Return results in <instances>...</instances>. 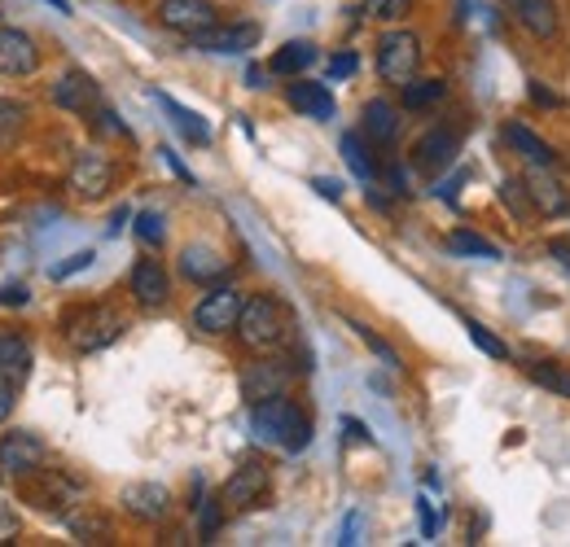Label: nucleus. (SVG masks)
<instances>
[{
    "instance_id": "f8f14e48",
    "label": "nucleus",
    "mask_w": 570,
    "mask_h": 547,
    "mask_svg": "<svg viewBox=\"0 0 570 547\" xmlns=\"http://www.w3.org/2000/svg\"><path fill=\"white\" fill-rule=\"evenodd\" d=\"M53 106H58V110H71V115H92V110L101 106V88L92 83V74L67 70V74L53 83Z\"/></svg>"
},
{
    "instance_id": "f257e3e1",
    "label": "nucleus",
    "mask_w": 570,
    "mask_h": 547,
    "mask_svg": "<svg viewBox=\"0 0 570 547\" xmlns=\"http://www.w3.org/2000/svg\"><path fill=\"white\" fill-rule=\"evenodd\" d=\"M250 429H255L259 442L282 447L289 456L312 442V420L303 416V408L294 399H285V395L264 399V404H250Z\"/></svg>"
},
{
    "instance_id": "aec40b11",
    "label": "nucleus",
    "mask_w": 570,
    "mask_h": 547,
    "mask_svg": "<svg viewBox=\"0 0 570 547\" xmlns=\"http://www.w3.org/2000/svg\"><path fill=\"white\" fill-rule=\"evenodd\" d=\"M452 158H456V132H443V128L422 137L417 149H413V162H417L422 171H448Z\"/></svg>"
},
{
    "instance_id": "f03ea898",
    "label": "nucleus",
    "mask_w": 570,
    "mask_h": 547,
    "mask_svg": "<svg viewBox=\"0 0 570 547\" xmlns=\"http://www.w3.org/2000/svg\"><path fill=\"white\" fill-rule=\"evenodd\" d=\"M237 338L250 346V350H277L289 338V311H285L273 294L246 298L242 320H237Z\"/></svg>"
},
{
    "instance_id": "423d86ee",
    "label": "nucleus",
    "mask_w": 570,
    "mask_h": 547,
    "mask_svg": "<svg viewBox=\"0 0 570 547\" xmlns=\"http://www.w3.org/2000/svg\"><path fill=\"white\" fill-rule=\"evenodd\" d=\"M45 456H49V447L31 429H13V434L0 438V474L4 478H31V474H40L45 469Z\"/></svg>"
},
{
    "instance_id": "9b49d317",
    "label": "nucleus",
    "mask_w": 570,
    "mask_h": 547,
    "mask_svg": "<svg viewBox=\"0 0 570 547\" xmlns=\"http://www.w3.org/2000/svg\"><path fill=\"white\" fill-rule=\"evenodd\" d=\"M194 49H207V53H246L259 44V27L255 22H233V27H207L198 36H189Z\"/></svg>"
},
{
    "instance_id": "de8ad7c7",
    "label": "nucleus",
    "mask_w": 570,
    "mask_h": 547,
    "mask_svg": "<svg viewBox=\"0 0 570 547\" xmlns=\"http://www.w3.org/2000/svg\"><path fill=\"white\" fill-rule=\"evenodd\" d=\"M124 223H128V206H119V210H115V219H110V237H119V232H124Z\"/></svg>"
},
{
    "instance_id": "a878e982",
    "label": "nucleus",
    "mask_w": 570,
    "mask_h": 547,
    "mask_svg": "<svg viewBox=\"0 0 570 547\" xmlns=\"http://www.w3.org/2000/svg\"><path fill=\"white\" fill-rule=\"evenodd\" d=\"M448 97V83L443 79H409L404 83V110H430Z\"/></svg>"
},
{
    "instance_id": "6e6552de",
    "label": "nucleus",
    "mask_w": 570,
    "mask_h": 547,
    "mask_svg": "<svg viewBox=\"0 0 570 547\" xmlns=\"http://www.w3.org/2000/svg\"><path fill=\"white\" fill-rule=\"evenodd\" d=\"M158 22L167 31H180V36H198L215 27V4L212 0H163L158 4Z\"/></svg>"
},
{
    "instance_id": "c03bdc74",
    "label": "nucleus",
    "mask_w": 570,
    "mask_h": 547,
    "mask_svg": "<svg viewBox=\"0 0 570 547\" xmlns=\"http://www.w3.org/2000/svg\"><path fill=\"white\" fill-rule=\"evenodd\" d=\"M531 101H535V106H544V110H549V106H562V97H558V92H549V88H544V83H535V79H531Z\"/></svg>"
},
{
    "instance_id": "4468645a",
    "label": "nucleus",
    "mask_w": 570,
    "mask_h": 547,
    "mask_svg": "<svg viewBox=\"0 0 570 547\" xmlns=\"http://www.w3.org/2000/svg\"><path fill=\"white\" fill-rule=\"evenodd\" d=\"M268 495V469L259 460H246L242 469H233V478L224 481V504L228 508H255Z\"/></svg>"
},
{
    "instance_id": "8fccbe9b",
    "label": "nucleus",
    "mask_w": 570,
    "mask_h": 547,
    "mask_svg": "<svg viewBox=\"0 0 570 547\" xmlns=\"http://www.w3.org/2000/svg\"><path fill=\"white\" fill-rule=\"evenodd\" d=\"M246 79H250V88H264V70H259V67L246 70Z\"/></svg>"
},
{
    "instance_id": "4c0bfd02",
    "label": "nucleus",
    "mask_w": 570,
    "mask_h": 547,
    "mask_svg": "<svg viewBox=\"0 0 570 547\" xmlns=\"http://www.w3.org/2000/svg\"><path fill=\"white\" fill-rule=\"evenodd\" d=\"M219 504H224V495L219 499H203L198 508H203V539L212 544L215 539V530H219Z\"/></svg>"
},
{
    "instance_id": "49530a36",
    "label": "nucleus",
    "mask_w": 570,
    "mask_h": 547,
    "mask_svg": "<svg viewBox=\"0 0 570 547\" xmlns=\"http://www.w3.org/2000/svg\"><path fill=\"white\" fill-rule=\"evenodd\" d=\"M356 535H360V513H352L347 526H343V539H338V544H360Z\"/></svg>"
},
{
    "instance_id": "c9c22d12",
    "label": "nucleus",
    "mask_w": 570,
    "mask_h": 547,
    "mask_svg": "<svg viewBox=\"0 0 570 547\" xmlns=\"http://www.w3.org/2000/svg\"><path fill=\"white\" fill-rule=\"evenodd\" d=\"M137 237H141L145 246H163L167 228H163V215H158V210H141V215H137Z\"/></svg>"
},
{
    "instance_id": "c85d7f7f",
    "label": "nucleus",
    "mask_w": 570,
    "mask_h": 547,
    "mask_svg": "<svg viewBox=\"0 0 570 547\" xmlns=\"http://www.w3.org/2000/svg\"><path fill=\"white\" fill-rule=\"evenodd\" d=\"M448 250H456V255H474V259H500V250L492 241H483V237H474V232H465V228H456L452 237H448Z\"/></svg>"
},
{
    "instance_id": "412c9836",
    "label": "nucleus",
    "mask_w": 570,
    "mask_h": 547,
    "mask_svg": "<svg viewBox=\"0 0 570 547\" xmlns=\"http://www.w3.org/2000/svg\"><path fill=\"white\" fill-rule=\"evenodd\" d=\"M364 137L373 140V145H391V140L400 137V110L386 97H373L364 106Z\"/></svg>"
},
{
    "instance_id": "b1692460",
    "label": "nucleus",
    "mask_w": 570,
    "mask_h": 547,
    "mask_svg": "<svg viewBox=\"0 0 570 547\" xmlns=\"http://www.w3.org/2000/svg\"><path fill=\"white\" fill-rule=\"evenodd\" d=\"M312 62H316V44H312V40H289V44H282V49L273 53L268 70H273V74H289V79H298Z\"/></svg>"
},
{
    "instance_id": "72a5a7b5",
    "label": "nucleus",
    "mask_w": 570,
    "mask_h": 547,
    "mask_svg": "<svg viewBox=\"0 0 570 547\" xmlns=\"http://www.w3.org/2000/svg\"><path fill=\"white\" fill-rule=\"evenodd\" d=\"M22 119L27 110L18 101H0V145H13V137L22 132Z\"/></svg>"
},
{
    "instance_id": "393cba45",
    "label": "nucleus",
    "mask_w": 570,
    "mask_h": 547,
    "mask_svg": "<svg viewBox=\"0 0 570 547\" xmlns=\"http://www.w3.org/2000/svg\"><path fill=\"white\" fill-rule=\"evenodd\" d=\"M158 97V106L171 115V123L185 132V140H194V145H212V128H207V119L203 115H194V110H185L180 101H171L167 92H154Z\"/></svg>"
},
{
    "instance_id": "a18cd8bd",
    "label": "nucleus",
    "mask_w": 570,
    "mask_h": 547,
    "mask_svg": "<svg viewBox=\"0 0 570 547\" xmlns=\"http://www.w3.org/2000/svg\"><path fill=\"white\" fill-rule=\"evenodd\" d=\"M312 189H316L321 198H330V202H338V198H343V185H338V180H325V176H316V180H312Z\"/></svg>"
},
{
    "instance_id": "bb28decb",
    "label": "nucleus",
    "mask_w": 570,
    "mask_h": 547,
    "mask_svg": "<svg viewBox=\"0 0 570 547\" xmlns=\"http://www.w3.org/2000/svg\"><path fill=\"white\" fill-rule=\"evenodd\" d=\"M67 526H71V535L75 539H83V544H106L110 539V521L101 517V513H71L67 517Z\"/></svg>"
},
{
    "instance_id": "dca6fc26",
    "label": "nucleus",
    "mask_w": 570,
    "mask_h": 547,
    "mask_svg": "<svg viewBox=\"0 0 570 547\" xmlns=\"http://www.w3.org/2000/svg\"><path fill=\"white\" fill-rule=\"evenodd\" d=\"M36 504H40L45 513L67 517V508H83V486H79L71 474H62V469H49V474H45V486H36Z\"/></svg>"
},
{
    "instance_id": "ddd939ff",
    "label": "nucleus",
    "mask_w": 570,
    "mask_h": 547,
    "mask_svg": "<svg viewBox=\"0 0 570 547\" xmlns=\"http://www.w3.org/2000/svg\"><path fill=\"white\" fill-rule=\"evenodd\" d=\"M285 386H289V368H285L282 359H259V364H250L242 372V395L250 404L277 399V395H285Z\"/></svg>"
},
{
    "instance_id": "f3484780",
    "label": "nucleus",
    "mask_w": 570,
    "mask_h": 547,
    "mask_svg": "<svg viewBox=\"0 0 570 547\" xmlns=\"http://www.w3.org/2000/svg\"><path fill=\"white\" fill-rule=\"evenodd\" d=\"M285 101L303 115V119H316V123H330L334 119V92L325 83H312V79H294L285 88Z\"/></svg>"
},
{
    "instance_id": "cd10ccee",
    "label": "nucleus",
    "mask_w": 570,
    "mask_h": 547,
    "mask_svg": "<svg viewBox=\"0 0 570 547\" xmlns=\"http://www.w3.org/2000/svg\"><path fill=\"white\" fill-rule=\"evenodd\" d=\"M343 158H347V167L356 171V180H364V185L377 176V167H373V158L364 153V140H360L356 132H347V137H343Z\"/></svg>"
},
{
    "instance_id": "2f4dec72",
    "label": "nucleus",
    "mask_w": 570,
    "mask_h": 547,
    "mask_svg": "<svg viewBox=\"0 0 570 547\" xmlns=\"http://www.w3.org/2000/svg\"><path fill=\"white\" fill-rule=\"evenodd\" d=\"M352 329H356V338H360V342L368 346V350H373V355H377V359H382L386 368H400V355H395V346H391V342H382V338H377V334H373L368 325H360V320H352Z\"/></svg>"
},
{
    "instance_id": "9d476101",
    "label": "nucleus",
    "mask_w": 570,
    "mask_h": 547,
    "mask_svg": "<svg viewBox=\"0 0 570 547\" xmlns=\"http://www.w3.org/2000/svg\"><path fill=\"white\" fill-rule=\"evenodd\" d=\"M124 513L137 517V521H163L171 513V490L158 486V481H132L124 495H119Z\"/></svg>"
},
{
    "instance_id": "6ab92c4d",
    "label": "nucleus",
    "mask_w": 570,
    "mask_h": 547,
    "mask_svg": "<svg viewBox=\"0 0 570 547\" xmlns=\"http://www.w3.org/2000/svg\"><path fill=\"white\" fill-rule=\"evenodd\" d=\"M513 9V18L535 36V40H549L558 36V4L553 0H504Z\"/></svg>"
},
{
    "instance_id": "1a4fd4ad",
    "label": "nucleus",
    "mask_w": 570,
    "mask_h": 547,
    "mask_svg": "<svg viewBox=\"0 0 570 547\" xmlns=\"http://www.w3.org/2000/svg\"><path fill=\"white\" fill-rule=\"evenodd\" d=\"M36 67H40L36 40L22 27H0V74L22 79V74H36Z\"/></svg>"
},
{
    "instance_id": "58836bf2",
    "label": "nucleus",
    "mask_w": 570,
    "mask_h": 547,
    "mask_svg": "<svg viewBox=\"0 0 570 547\" xmlns=\"http://www.w3.org/2000/svg\"><path fill=\"white\" fill-rule=\"evenodd\" d=\"M88 263H92V250H79V255H71L67 263H58V268H49V276H53V280H67V276L79 272V268H88Z\"/></svg>"
},
{
    "instance_id": "e433bc0d",
    "label": "nucleus",
    "mask_w": 570,
    "mask_h": 547,
    "mask_svg": "<svg viewBox=\"0 0 570 547\" xmlns=\"http://www.w3.org/2000/svg\"><path fill=\"white\" fill-rule=\"evenodd\" d=\"M13 408H18V381L0 372V425L13 416Z\"/></svg>"
},
{
    "instance_id": "7ed1b4c3",
    "label": "nucleus",
    "mask_w": 570,
    "mask_h": 547,
    "mask_svg": "<svg viewBox=\"0 0 570 547\" xmlns=\"http://www.w3.org/2000/svg\"><path fill=\"white\" fill-rule=\"evenodd\" d=\"M124 329L128 325H124V316L115 307L92 302V307H79L71 320H67V342L75 350H83V355H92V350H106L110 342H119Z\"/></svg>"
},
{
    "instance_id": "a211bd4d",
    "label": "nucleus",
    "mask_w": 570,
    "mask_h": 547,
    "mask_svg": "<svg viewBox=\"0 0 570 547\" xmlns=\"http://www.w3.org/2000/svg\"><path fill=\"white\" fill-rule=\"evenodd\" d=\"M180 272L189 276L194 285H224L228 259L219 250H212V246H185L180 250Z\"/></svg>"
},
{
    "instance_id": "79ce46f5",
    "label": "nucleus",
    "mask_w": 570,
    "mask_h": 547,
    "mask_svg": "<svg viewBox=\"0 0 570 547\" xmlns=\"http://www.w3.org/2000/svg\"><path fill=\"white\" fill-rule=\"evenodd\" d=\"M27 302H31L27 285H0V307H27Z\"/></svg>"
},
{
    "instance_id": "2eb2a0df",
    "label": "nucleus",
    "mask_w": 570,
    "mask_h": 547,
    "mask_svg": "<svg viewBox=\"0 0 570 547\" xmlns=\"http://www.w3.org/2000/svg\"><path fill=\"white\" fill-rule=\"evenodd\" d=\"M128 289H132V298L141 302L145 311H154V307H163L171 298V280H167L158 259H137V268L128 276Z\"/></svg>"
},
{
    "instance_id": "39448f33",
    "label": "nucleus",
    "mask_w": 570,
    "mask_h": 547,
    "mask_svg": "<svg viewBox=\"0 0 570 547\" xmlns=\"http://www.w3.org/2000/svg\"><path fill=\"white\" fill-rule=\"evenodd\" d=\"M242 307H246V294L237 285H212V294L194 307V329H203L212 338L233 334L237 320H242Z\"/></svg>"
},
{
    "instance_id": "473e14b6",
    "label": "nucleus",
    "mask_w": 570,
    "mask_h": 547,
    "mask_svg": "<svg viewBox=\"0 0 570 547\" xmlns=\"http://www.w3.org/2000/svg\"><path fill=\"white\" fill-rule=\"evenodd\" d=\"M465 329H470V342L479 346L483 355H492V359H509V346L500 342V338L492 334V329H483L479 320H465Z\"/></svg>"
},
{
    "instance_id": "20e7f679",
    "label": "nucleus",
    "mask_w": 570,
    "mask_h": 547,
    "mask_svg": "<svg viewBox=\"0 0 570 547\" xmlns=\"http://www.w3.org/2000/svg\"><path fill=\"white\" fill-rule=\"evenodd\" d=\"M422 67V40L413 31H386L377 40V74L395 88H404L409 79H417Z\"/></svg>"
},
{
    "instance_id": "ea45409f",
    "label": "nucleus",
    "mask_w": 570,
    "mask_h": 547,
    "mask_svg": "<svg viewBox=\"0 0 570 547\" xmlns=\"http://www.w3.org/2000/svg\"><path fill=\"white\" fill-rule=\"evenodd\" d=\"M356 53H334V58H330V79H352V74H356Z\"/></svg>"
},
{
    "instance_id": "7c9ffc66",
    "label": "nucleus",
    "mask_w": 570,
    "mask_h": 547,
    "mask_svg": "<svg viewBox=\"0 0 570 547\" xmlns=\"http://www.w3.org/2000/svg\"><path fill=\"white\" fill-rule=\"evenodd\" d=\"M531 198H535V206H540V210H549V215H562V210H570L567 193H558V185H553V180H544V176L531 185Z\"/></svg>"
},
{
    "instance_id": "4be33fe9",
    "label": "nucleus",
    "mask_w": 570,
    "mask_h": 547,
    "mask_svg": "<svg viewBox=\"0 0 570 547\" xmlns=\"http://www.w3.org/2000/svg\"><path fill=\"white\" fill-rule=\"evenodd\" d=\"M0 372L13 377V381H22L31 372V342L18 329H4V325H0Z\"/></svg>"
},
{
    "instance_id": "37998d69",
    "label": "nucleus",
    "mask_w": 570,
    "mask_h": 547,
    "mask_svg": "<svg viewBox=\"0 0 570 547\" xmlns=\"http://www.w3.org/2000/svg\"><path fill=\"white\" fill-rule=\"evenodd\" d=\"M13 535H18V513L0 504V544H13Z\"/></svg>"
},
{
    "instance_id": "09e8293b",
    "label": "nucleus",
    "mask_w": 570,
    "mask_h": 547,
    "mask_svg": "<svg viewBox=\"0 0 570 547\" xmlns=\"http://www.w3.org/2000/svg\"><path fill=\"white\" fill-rule=\"evenodd\" d=\"M347 434H352V438H356V442H368V429H364V425H360V420H347Z\"/></svg>"
},
{
    "instance_id": "a19ab883",
    "label": "nucleus",
    "mask_w": 570,
    "mask_h": 547,
    "mask_svg": "<svg viewBox=\"0 0 570 547\" xmlns=\"http://www.w3.org/2000/svg\"><path fill=\"white\" fill-rule=\"evenodd\" d=\"M92 115H97V128H101V132H115V137H128V128L119 123V115H115V110H106V106H97Z\"/></svg>"
},
{
    "instance_id": "5701e85b",
    "label": "nucleus",
    "mask_w": 570,
    "mask_h": 547,
    "mask_svg": "<svg viewBox=\"0 0 570 547\" xmlns=\"http://www.w3.org/2000/svg\"><path fill=\"white\" fill-rule=\"evenodd\" d=\"M504 140H509V145H513V153H522L531 167H553V162H558V153L535 137L531 128H522V123H504Z\"/></svg>"
},
{
    "instance_id": "0eeeda50",
    "label": "nucleus",
    "mask_w": 570,
    "mask_h": 547,
    "mask_svg": "<svg viewBox=\"0 0 570 547\" xmlns=\"http://www.w3.org/2000/svg\"><path fill=\"white\" fill-rule=\"evenodd\" d=\"M67 185H71L75 198L97 202V198H106L110 185H115V162H110L106 153H97V149H83L71 162V180H67Z\"/></svg>"
},
{
    "instance_id": "f704fd0d",
    "label": "nucleus",
    "mask_w": 570,
    "mask_h": 547,
    "mask_svg": "<svg viewBox=\"0 0 570 547\" xmlns=\"http://www.w3.org/2000/svg\"><path fill=\"white\" fill-rule=\"evenodd\" d=\"M413 9V0H364V13L377 22H400Z\"/></svg>"
},
{
    "instance_id": "c756f323",
    "label": "nucleus",
    "mask_w": 570,
    "mask_h": 547,
    "mask_svg": "<svg viewBox=\"0 0 570 547\" xmlns=\"http://www.w3.org/2000/svg\"><path fill=\"white\" fill-rule=\"evenodd\" d=\"M527 377L535 381V386H544V390H553V395H562V399H570V372H562V368H544V364H527Z\"/></svg>"
},
{
    "instance_id": "3c124183",
    "label": "nucleus",
    "mask_w": 570,
    "mask_h": 547,
    "mask_svg": "<svg viewBox=\"0 0 570 547\" xmlns=\"http://www.w3.org/2000/svg\"><path fill=\"white\" fill-rule=\"evenodd\" d=\"M49 4H53L58 13H71V0H49Z\"/></svg>"
}]
</instances>
